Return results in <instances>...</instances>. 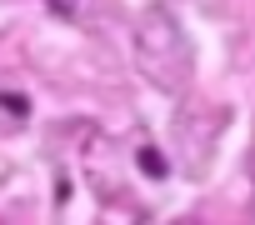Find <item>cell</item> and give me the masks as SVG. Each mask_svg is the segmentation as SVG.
I'll return each instance as SVG.
<instances>
[{"label": "cell", "instance_id": "obj_1", "mask_svg": "<svg viewBox=\"0 0 255 225\" xmlns=\"http://www.w3.org/2000/svg\"><path fill=\"white\" fill-rule=\"evenodd\" d=\"M135 65H140V75L155 80L165 95L190 90V75H195L190 35L180 30V20H175L170 10H150V15L135 25Z\"/></svg>", "mask_w": 255, "mask_h": 225}, {"label": "cell", "instance_id": "obj_2", "mask_svg": "<svg viewBox=\"0 0 255 225\" xmlns=\"http://www.w3.org/2000/svg\"><path fill=\"white\" fill-rule=\"evenodd\" d=\"M55 10H65V15H75V0H50Z\"/></svg>", "mask_w": 255, "mask_h": 225}]
</instances>
